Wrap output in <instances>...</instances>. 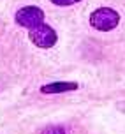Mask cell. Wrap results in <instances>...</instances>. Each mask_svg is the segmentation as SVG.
I'll return each mask as SVG.
<instances>
[{
    "label": "cell",
    "instance_id": "obj_1",
    "mask_svg": "<svg viewBox=\"0 0 125 134\" xmlns=\"http://www.w3.org/2000/svg\"><path fill=\"white\" fill-rule=\"evenodd\" d=\"M118 23H120V14L111 7H99L90 14V25L100 32L115 30L118 27Z\"/></svg>",
    "mask_w": 125,
    "mask_h": 134
},
{
    "label": "cell",
    "instance_id": "obj_2",
    "mask_svg": "<svg viewBox=\"0 0 125 134\" xmlns=\"http://www.w3.org/2000/svg\"><path fill=\"white\" fill-rule=\"evenodd\" d=\"M28 37H30V41H32L37 48H44V49H46V48H53L56 44V41H58L56 32H55L49 25H46V23H41V25H37L35 28H30Z\"/></svg>",
    "mask_w": 125,
    "mask_h": 134
},
{
    "label": "cell",
    "instance_id": "obj_3",
    "mask_svg": "<svg viewBox=\"0 0 125 134\" xmlns=\"http://www.w3.org/2000/svg\"><path fill=\"white\" fill-rule=\"evenodd\" d=\"M14 20H16V23L20 27L35 28L37 25L44 23V11L41 7H35V5H25L16 13Z\"/></svg>",
    "mask_w": 125,
    "mask_h": 134
},
{
    "label": "cell",
    "instance_id": "obj_4",
    "mask_svg": "<svg viewBox=\"0 0 125 134\" xmlns=\"http://www.w3.org/2000/svg\"><path fill=\"white\" fill-rule=\"evenodd\" d=\"M78 90V83L74 81H53V83H48V85H42L41 87V92L42 94H64V92H74Z\"/></svg>",
    "mask_w": 125,
    "mask_h": 134
},
{
    "label": "cell",
    "instance_id": "obj_5",
    "mask_svg": "<svg viewBox=\"0 0 125 134\" xmlns=\"http://www.w3.org/2000/svg\"><path fill=\"white\" fill-rule=\"evenodd\" d=\"M42 134H67V132H65V129L60 127V125H49V127H46L42 131Z\"/></svg>",
    "mask_w": 125,
    "mask_h": 134
},
{
    "label": "cell",
    "instance_id": "obj_6",
    "mask_svg": "<svg viewBox=\"0 0 125 134\" xmlns=\"http://www.w3.org/2000/svg\"><path fill=\"white\" fill-rule=\"evenodd\" d=\"M51 4H55V5H60V7H65V5H72V4H78V2H81V0H49Z\"/></svg>",
    "mask_w": 125,
    "mask_h": 134
}]
</instances>
